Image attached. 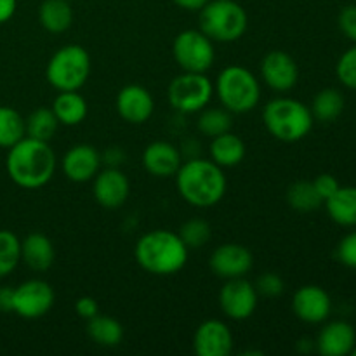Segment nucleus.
Segmentation results:
<instances>
[{
  "label": "nucleus",
  "mask_w": 356,
  "mask_h": 356,
  "mask_svg": "<svg viewBox=\"0 0 356 356\" xmlns=\"http://www.w3.org/2000/svg\"><path fill=\"white\" fill-rule=\"evenodd\" d=\"M131 191L127 176L117 167H108L94 176L92 193L97 204L104 209H118L125 204Z\"/></svg>",
  "instance_id": "f3484780"
},
{
  "label": "nucleus",
  "mask_w": 356,
  "mask_h": 356,
  "mask_svg": "<svg viewBox=\"0 0 356 356\" xmlns=\"http://www.w3.org/2000/svg\"><path fill=\"white\" fill-rule=\"evenodd\" d=\"M336 257L346 268L356 270V232L348 233L336 249Z\"/></svg>",
  "instance_id": "c9c22d12"
},
{
  "label": "nucleus",
  "mask_w": 356,
  "mask_h": 356,
  "mask_svg": "<svg viewBox=\"0 0 356 356\" xmlns=\"http://www.w3.org/2000/svg\"><path fill=\"white\" fill-rule=\"evenodd\" d=\"M26 125V136L28 138L40 139V141H49L54 138L56 131L59 127V122L56 115L52 113L51 108H38V110L31 111L28 118L24 120Z\"/></svg>",
  "instance_id": "7c9ffc66"
},
{
  "label": "nucleus",
  "mask_w": 356,
  "mask_h": 356,
  "mask_svg": "<svg viewBox=\"0 0 356 356\" xmlns=\"http://www.w3.org/2000/svg\"><path fill=\"white\" fill-rule=\"evenodd\" d=\"M21 261V240L9 229H0V278L7 277Z\"/></svg>",
  "instance_id": "2f4dec72"
},
{
  "label": "nucleus",
  "mask_w": 356,
  "mask_h": 356,
  "mask_svg": "<svg viewBox=\"0 0 356 356\" xmlns=\"http://www.w3.org/2000/svg\"><path fill=\"white\" fill-rule=\"evenodd\" d=\"M176 186L181 198L191 207H214L226 193L225 170L212 160L191 159L181 163L176 172Z\"/></svg>",
  "instance_id": "f03ea898"
},
{
  "label": "nucleus",
  "mask_w": 356,
  "mask_h": 356,
  "mask_svg": "<svg viewBox=\"0 0 356 356\" xmlns=\"http://www.w3.org/2000/svg\"><path fill=\"white\" fill-rule=\"evenodd\" d=\"M17 9V0H0V24L13 19Z\"/></svg>",
  "instance_id": "ea45409f"
},
{
  "label": "nucleus",
  "mask_w": 356,
  "mask_h": 356,
  "mask_svg": "<svg viewBox=\"0 0 356 356\" xmlns=\"http://www.w3.org/2000/svg\"><path fill=\"white\" fill-rule=\"evenodd\" d=\"M327 214L336 225L356 226V186H339L336 193L323 202Z\"/></svg>",
  "instance_id": "b1692460"
},
{
  "label": "nucleus",
  "mask_w": 356,
  "mask_h": 356,
  "mask_svg": "<svg viewBox=\"0 0 356 356\" xmlns=\"http://www.w3.org/2000/svg\"><path fill=\"white\" fill-rule=\"evenodd\" d=\"M292 312L305 323H323L329 320L332 312V299L325 289L318 285H305L298 289L292 298Z\"/></svg>",
  "instance_id": "ddd939ff"
},
{
  "label": "nucleus",
  "mask_w": 356,
  "mask_h": 356,
  "mask_svg": "<svg viewBox=\"0 0 356 356\" xmlns=\"http://www.w3.org/2000/svg\"><path fill=\"white\" fill-rule=\"evenodd\" d=\"M75 313L83 320H90L96 315H99V306H97V301L90 296H83V298H79L75 301Z\"/></svg>",
  "instance_id": "58836bf2"
},
{
  "label": "nucleus",
  "mask_w": 356,
  "mask_h": 356,
  "mask_svg": "<svg viewBox=\"0 0 356 356\" xmlns=\"http://www.w3.org/2000/svg\"><path fill=\"white\" fill-rule=\"evenodd\" d=\"M177 235L181 236V240H183L188 249L195 250L204 247L211 240L212 232L209 222L204 221V219H190V221L181 226Z\"/></svg>",
  "instance_id": "473e14b6"
},
{
  "label": "nucleus",
  "mask_w": 356,
  "mask_h": 356,
  "mask_svg": "<svg viewBox=\"0 0 356 356\" xmlns=\"http://www.w3.org/2000/svg\"><path fill=\"white\" fill-rule=\"evenodd\" d=\"M287 204L298 212H312L323 205V200L316 193L313 181H296L287 188Z\"/></svg>",
  "instance_id": "c756f323"
},
{
  "label": "nucleus",
  "mask_w": 356,
  "mask_h": 356,
  "mask_svg": "<svg viewBox=\"0 0 356 356\" xmlns=\"http://www.w3.org/2000/svg\"><path fill=\"white\" fill-rule=\"evenodd\" d=\"M341 31L356 44V6H346L337 17Z\"/></svg>",
  "instance_id": "e433bc0d"
},
{
  "label": "nucleus",
  "mask_w": 356,
  "mask_h": 356,
  "mask_svg": "<svg viewBox=\"0 0 356 356\" xmlns=\"http://www.w3.org/2000/svg\"><path fill=\"white\" fill-rule=\"evenodd\" d=\"M214 83L205 73L183 72L172 79L167 90V97L174 110L181 113H198L212 99Z\"/></svg>",
  "instance_id": "6e6552de"
},
{
  "label": "nucleus",
  "mask_w": 356,
  "mask_h": 356,
  "mask_svg": "<svg viewBox=\"0 0 356 356\" xmlns=\"http://www.w3.org/2000/svg\"><path fill=\"white\" fill-rule=\"evenodd\" d=\"M344 106H346V101H344L343 94L337 89L327 87V89H322L313 97L309 110H312L315 120L330 124V122H336L343 115Z\"/></svg>",
  "instance_id": "bb28decb"
},
{
  "label": "nucleus",
  "mask_w": 356,
  "mask_h": 356,
  "mask_svg": "<svg viewBox=\"0 0 356 356\" xmlns=\"http://www.w3.org/2000/svg\"><path fill=\"white\" fill-rule=\"evenodd\" d=\"M259 294H257L254 284L242 278H232L226 280L219 292V306L221 312L235 322H243L250 318L257 308Z\"/></svg>",
  "instance_id": "9b49d317"
},
{
  "label": "nucleus",
  "mask_w": 356,
  "mask_h": 356,
  "mask_svg": "<svg viewBox=\"0 0 356 356\" xmlns=\"http://www.w3.org/2000/svg\"><path fill=\"white\" fill-rule=\"evenodd\" d=\"M219 103L232 113H249L259 104L261 86L257 76L243 66H226L214 83Z\"/></svg>",
  "instance_id": "39448f33"
},
{
  "label": "nucleus",
  "mask_w": 356,
  "mask_h": 356,
  "mask_svg": "<svg viewBox=\"0 0 356 356\" xmlns=\"http://www.w3.org/2000/svg\"><path fill=\"white\" fill-rule=\"evenodd\" d=\"M117 113L120 115L122 120L127 124L141 125L152 118L155 111V101L146 87L131 83L118 90L117 99H115Z\"/></svg>",
  "instance_id": "2eb2a0df"
},
{
  "label": "nucleus",
  "mask_w": 356,
  "mask_h": 356,
  "mask_svg": "<svg viewBox=\"0 0 356 356\" xmlns=\"http://www.w3.org/2000/svg\"><path fill=\"white\" fill-rule=\"evenodd\" d=\"M200 117L197 120V127L200 134L207 136V138H216L225 132H229L233 127V113L226 110L225 106L221 108H204L198 111Z\"/></svg>",
  "instance_id": "cd10ccee"
},
{
  "label": "nucleus",
  "mask_w": 356,
  "mask_h": 356,
  "mask_svg": "<svg viewBox=\"0 0 356 356\" xmlns=\"http://www.w3.org/2000/svg\"><path fill=\"white\" fill-rule=\"evenodd\" d=\"M54 243L47 235L33 232L21 240V261H24L30 270L47 271L54 264Z\"/></svg>",
  "instance_id": "412c9836"
},
{
  "label": "nucleus",
  "mask_w": 356,
  "mask_h": 356,
  "mask_svg": "<svg viewBox=\"0 0 356 356\" xmlns=\"http://www.w3.org/2000/svg\"><path fill=\"white\" fill-rule=\"evenodd\" d=\"M336 75L344 87L356 90V44L339 58L336 65Z\"/></svg>",
  "instance_id": "72a5a7b5"
},
{
  "label": "nucleus",
  "mask_w": 356,
  "mask_h": 356,
  "mask_svg": "<svg viewBox=\"0 0 356 356\" xmlns=\"http://www.w3.org/2000/svg\"><path fill=\"white\" fill-rule=\"evenodd\" d=\"M263 120L266 131L282 143H298L313 129L312 110L294 97H275L264 106Z\"/></svg>",
  "instance_id": "20e7f679"
},
{
  "label": "nucleus",
  "mask_w": 356,
  "mask_h": 356,
  "mask_svg": "<svg viewBox=\"0 0 356 356\" xmlns=\"http://www.w3.org/2000/svg\"><path fill=\"white\" fill-rule=\"evenodd\" d=\"M356 346V330L351 323L344 320H334L325 323L318 332L315 348L323 356H346L351 355Z\"/></svg>",
  "instance_id": "6ab92c4d"
},
{
  "label": "nucleus",
  "mask_w": 356,
  "mask_h": 356,
  "mask_svg": "<svg viewBox=\"0 0 356 356\" xmlns=\"http://www.w3.org/2000/svg\"><path fill=\"white\" fill-rule=\"evenodd\" d=\"M212 273L225 280L242 278L252 270L254 257L247 247L240 243H222L209 257Z\"/></svg>",
  "instance_id": "f8f14e48"
},
{
  "label": "nucleus",
  "mask_w": 356,
  "mask_h": 356,
  "mask_svg": "<svg viewBox=\"0 0 356 356\" xmlns=\"http://www.w3.org/2000/svg\"><path fill=\"white\" fill-rule=\"evenodd\" d=\"M351 355H353V356H356V346L353 348V351H351Z\"/></svg>",
  "instance_id": "37998d69"
},
{
  "label": "nucleus",
  "mask_w": 356,
  "mask_h": 356,
  "mask_svg": "<svg viewBox=\"0 0 356 356\" xmlns=\"http://www.w3.org/2000/svg\"><path fill=\"white\" fill-rule=\"evenodd\" d=\"M193 350L198 356H228L233 350V334L221 320H205L193 336Z\"/></svg>",
  "instance_id": "dca6fc26"
},
{
  "label": "nucleus",
  "mask_w": 356,
  "mask_h": 356,
  "mask_svg": "<svg viewBox=\"0 0 356 356\" xmlns=\"http://www.w3.org/2000/svg\"><path fill=\"white\" fill-rule=\"evenodd\" d=\"M56 165L58 160L49 141L24 136L7 152V174L14 184L24 190H38L45 186L54 176Z\"/></svg>",
  "instance_id": "f257e3e1"
},
{
  "label": "nucleus",
  "mask_w": 356,
  "mask_h": 356,
  "mask_svg": "<svg viewBox=\"0 0 356 356\" xmlns=\"http://www.w3.org/2000/svg\"><path fill=\"white\" fill-rule=\"evenodd\" d=\"M14 305V289L0 287V312L13 313Z\"/></svg>",
  "instance_id": "a19ab883"
},
{
  "label": "nucleus",
  "mask_w": 356,
  "mask_h": 356,
  "mask_svg": "<svg viewBox=\"0 0 356 356\" xmlns=\"http://www.w3.org/2000/svg\"><path fill=\"white\" fill-rule=\"evenodd\" d=\"M313 186H315L316 193L320 195V198L325 202L327 198H330L334 193H336L337 188H339L341 184L332 174H320V176H316L315 179H313Z\"/></svg>",
  "instance_id": "4c0bfd02"
},
{
  "label": "nucleus",
  "mask_w": 356,
  "mask_h": 356,
  "mask_svg": "<svg viewBox=\"0 0 356 356\" xmlns=\"http://www.w3.org/2000/svg\"><path fill=\"white\" fill-rule=\"evenodd\" d=\"M54 289L44 280H26L14 289L13 313L24 320H37L47 315L54 306Z\"/></svg>",
  "instance_id": "9d476101"
},
{
  "label": "nucleus",
  "mask_w": 356,
  "mask_h": 356,
  "mask_svg": "<svg viewBox=\"0 0 356 356\" xmlns=\"http://www.w3.org/2000/svg\"><path fill=\"white\" fill-rule=\"evenodd\" d=\"M261 76L270 89L287 92L298 83L299 66L287 52L270 51L261 61Z\"/></svg>",
  "instance_id": "4468645a"
},
{
  "label": "nucleus",
  "mask_w": 356,
  "mask_h": 356,
  "mask_svg": "<svg viewBox=\"0 0 356 356\" xmlns=\"http://www.w3.org/2000/svg\"><path fill=\"white\" fill-rule=\"evenodd\" d=\"M26 136L24 118L10 106H0V148L9 149Z\"/></svg>",
  "instance_id": "c85d7f7f"
},
{
  "label": "nucleus",
  "mask_w": 356,
  "mask_h": 356,
  "mask_svg": "<svg viewBox=\"0 0 356 356\" xmlns=\"http://www.w3.org/2000/svg\"><path fill=\"white\" fill-rule=\"evenodd\" d=\"M90 75V56L82 45L58 49L45 66V79L56 90H79Z\"/></svg>",
  "instance_id": "0eeeda50"
},
{
  "label": "nucleus",
  "mask_w": 356,
  "mask_h": 356,
  "mask_svg": "<svg viewBox=\"0 0 356 356\" xmlns=\"http://www.w3.org/2000/svg\"><path fill=\"white\" fill-rule=\"evenodd\" d=\"M70 2H72V0H70Z\"/></svg>",
  "instance_id": "c03bdc74"
},
{
  "label": "nucleus",
  "mask_w": 356,
  "mask_h": 356,
  "mask_svg": "<svg viewBox=\"0 0 356 356\" xmlns=\"http://www.w3.org/2000/svg\"><path fill=\"white\" fill-rule=\"evenodd\" d=\"M87 334L99 346L115 348L124 339V327L113 316L96 315L87 320Z\"/></svg>",
  "instance_id": "a878e982"
},
{
  "label": "nucleus",
  "mask_w": 356,
  "mask_h": 356,
  "mask_svg": "<svg viewBox=\"0 0 356 356\" xmlns=\"http://www.w3.org/2000/svg\"><path fill=\"white\" fill-rule=\"evenodd\" d=\"M181 163L179 149L169 141H153L143 152V167L155 177L176 176Z\"/></svg>",
  "instance_id": "aec40b11"
},
{
  "label": "nucleus",
  "mask_w": 356,
  "mask_h": 356,
  "mask_svg": "<svg viewBox=\"0 0 356 356\" xmlns=\"http://www.w3.org/2000/svg\"><path fill=\"white\" fill-rule=\"evenodd\" d=\"M172 2L184 10H200L209 0H172Z\"/></svg>",
  "instance_id": "79ce46f5"
},
{
  "label": "nucleus",
  "mask_w": 356,
  "mask_h": 356,
  "mask_svg": "<svg viewBox=\"0 0 356 356\" xmlns=\"http://www.w3.org/2000/svg\"><path fill=\"white\" fill-rule=\"evenodd\" d=\"M211 160L214 163H218L219 167L226 169V167H236L243 159H245V143L242 141V138H238L236 134H233L232 131L225 132L221 136H216L212 138L211 148Z\"/></svg>",
  "instance_id": "5701e85b"
},
{
  "label": "nucleus",
  "mask_w": 356,
  "mask_h": 356,
  "mask_svg": "<svg viewBox=\"0 0 356 356\" xmlns=\"http://www.w3.org/2000/svg\"><path fill=\"white\" fill-rule=\"evenodd\" d=\"M52 113L58 118L59 125L75 127L82 124L87 117V101L79 90H61L52 103Z\"/></svg>",
  "instance_id": "4be33fe9"
},
{
  "label": "nucleus",
  "mask_w": 356,
  "mask_h": 356,
  "mask_svg": "<svg viewBox=\"0 0 356 356\" xmlns=\"http://www.w3.org/2000/svg\"><path fill=\"white\" fill-rule=\"evenodd\" d=\"M38 21L49 33H63L73 23L70 0H44L38 7Z\"/></svg>",
  "instance_id": "393cba45"
},
{
  "label": "nucleus",
  "mask_w": 356,
  "mask_h": 356,
  "mask_svg": "<svg viewBox=\"0 0 356 356\" xmlns=\"http://www.w3.org/2000/svg\"><path fill=\"white\" fill-rule=\"evenodd\" d=\"M101 155L94 146L75 145L65 153L61 160V169L65 176L73 183L92 181L99 172Z\"/></svg>",
  "instance_id": "a211bd4d"
},
{
  "label": "nucleus",
  "mask_w": 356,
  "mask_h": 356,
  "mask_svg": "<svg viewBox=\"0 0 356 356\" xmlns=\"http://www.w3.org/2000/svg\"><path fill=\"white\" fill-rule=\"evenodd\" d=\"M198 13L200 30L212 42H236L249 26L247 10L236 0H209Z\"/></svg>",
  "instance_id": "423d86ee"
},
{
  "label": "nucleus",
  "mask_w": 356,
  "mask_h": 356,
  "mask_svg": "<svg viewBox=\"0 0 356 356\" xmlns=\"http://www.w3.org/2000/svg\"><path fill=\"white\" fill-rule=\"evenodd\" d=\"M254 287H256L257 294L264 296V298H278V296L284 294L285 291V284L284 280H282L280 275L271 273V271L261 275L256 280V285H254Z\"/></svg>",
  "instance_id": "f704fd0d"
},
{
  "label": "nucleus",
  "mask_w": 356,
  "mask_h": 356,
  "mask_svg": "<svg viewBox=\"0 0 356 356\" xmlns=\"http://www.w3.org/2000/svg\"><path fill=\"white\" fill-rule=\"evenodd\" d=\"M172 56L183 72L205 73L214 65V42L202 30H184L174 38Z\"/></svg>",
  "instance_id": "1a4fd4ad"
},
{
  "label": "nucleus",
  "mask_w": 356,
  "mask_h": 356,
  "mask_svg": "<svg viewBox=\"0 0 356 356\" xmlns=\"http://www.w3.org/2000/svg\"><path fill=\"white\" fill-rule=\"evenodd\" d=\"M190 249L181 236L170 229H153L138 240L134 249L139 266L155 277H170L179 273L188 263Z\"/></svg>",
  "instance_id": "7ed1b4c3"
}]
</instances>
